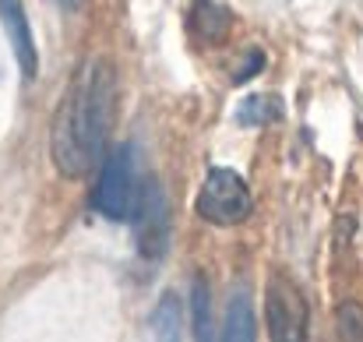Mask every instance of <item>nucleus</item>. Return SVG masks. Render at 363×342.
<instances>
[{
	"label": "nucleus",
	"mask_w": 363,
	"mask_h": 342,
	"mask_svg": "<svg viewBox=\"0 0 363 342\" xmlns=\"http://www.w3.org/2000/svg\"><path fill=\"white\" fill-rule=\"evenodd\" d=\"M117 116V71L106 57H85L50 123V155L60 177L82 180L96 173L110 152Z\"/></svg>",
	"instance_id": "f257e3e1"
},
{
	"label": "nucleus",
	"mask_w": 363,
	"mask_h": 342,
	"mask_svg": "<svg viewBox=\"0 0 363 342\" xmlns=\"http://www.w3.org/2000/svg\"><path fill=\"white\" fill-rule=\"evenodd\" d=\"M96 191H92V209L110 219V223H134L138 205H141V180H138V159L130 145H117L113 152H106L103 166L96 170Z\"/></svg>",
	"instance_id": "f03ea898"
},
{
	"label": "nucleus",
	"mask_w": 363,
	"mask_h": 342,
	"mask_svg": "<svg viewBox=\"0 0 363 342\" xmlns=\"http://www.w3.org/2000/svg\"><path fill=\"white\" fill-rule=\"evenodd\" d=\"M264 329H268V342H307L311 332L307 297L282 272H275L264 286Z\"/></svg>",
	"instance_id": "7ed1b4c3"
},
{
	"label": "nucleus",
	"mask_w": 363,
	"mask_h": 342,
	"mask_svg": "<svg viewBox=\"0 0 363 342\" xmlns=\"http://www.w3.org/2000/svg\"><path fill=\"white\" fill-rule=\"evenodd\" d=\"M254 202H250V191L243 184L240 173L233 170H208L201 191H198V202H194V212L212 223V226H240L243 219L250 216Z\"/></svg>",
	"instance_id": "20e7f679"
},
{
	"label": "nucleus",
	"mask_w": 363,
	"mask_h": 342,
	"mask_svg": "<svg viewBox=\"0 0 363 342\" xmlns=\"http://www.w3.org/2000/svg\"><path fill=\"white\" fill-rule=\"evenodd\" d=\"M134 223H138V250H141V258H148V261L162 258L166 240H169V219H166V198H162L155 180L145 184V194H141Z\"/></svg>",
	"instance_id": "39448f33"
},
{
	"label": "nucleus",
	"mask_w": 363,
	"mask_h": 342,
	"mask_svg": "<svg viewBox=\"0 0 363 342\" xmlns=\"http://www.w3.org/2000/svg\"><path fill=\"white\" fill-rule=\"evenodd\" d=\"M0 21H4V32H7L11 46H14L21 78L32 82L39 60H35V39H32V25H28V14H25L21 0H0Z\"/></svg>",
	"instance_id": "423d86ee"
},
{
	"label": "nucleus",
	"mask_w": 363,
	"mask_h": 342,
	"mask_svg": "<svg viewBox=\"0 0 363 342\" xmlns=\"http://www.w3.org/2000/svg\"><path fill=\"white\" fill-rule=\"evenodd\" d=\"M187 25L191 32L201 39V43H223L230 35V25H233V14L230 7H223L219 0H194L191 4V14H187Z\"/></svg>",
	"instance_id": "0eeeda50"
},
{
	"label": "nucleus",
	"mask_w": 363,
	"mask_h": 342,
	"mask_svg": "<svg viewBox=\"0 0 363 342\" xmlns=\"http://www.w3.org/2000/svg\"><path fill=\"white\" fill-rule=\"evenodd\" d=\"M223 342H257L254 325V304L247 289H233L226 304V321H223Z\"/></svg>",
	"instance_id": "6e6552de"
},
{
	"label": "nucleus",
	"mask_w": 363,
	"mask_h": 342,
	"mask_svg": "<svg viewBox=\"0 0 363 342\" xmlns=\"http://www.w3.org/2000/svg\"><path fill=\"white\" fill-rule=\"evenodd\" d=\"M148 342H180V300L166 293L152 314V332Z\"/></svg>",
	"instance_id": "1a4fd4ad"
},
{
	"label": "nucleus",
	"mask_w": 363,
	"mask_h": 342,
	"mask_svg": "<svg viewBox=\"0 0 363 342\" xmlns=\"http://www.w3.org/2000/svg\"><path fill=\"white\" fill-rule=\"evenodd\" d=\"M194 342H216L212 289H208V279H194Z\"/></svg>",
	"instance_id": "9d476101"
},
{
	"label": "nucleus",
	"mask_w": 363,
	"mask_h": 342,
	"mask_svg": "<svg viewBox=\"0 0 363 342\" xmlns=\"http://www.w3.org/2000/svg\"><path fill=\"white\" fill-rule=\"evenodd\" d=\"M279 114H282V106H279L275 96H250L240 103L237 116H240V123H272Z\"/></svg>",
	"instance_id": "9b49d317"
},
{
	"label": "nucleus",
	"mask_w": 363,
	"mask_h": 342,
	"mask_svg": "<svg viewBox=\"0 0 363 342\" xmlns=\"http://www.w3.org/2000/svg\"><path fill=\"white\" fill-rule=\"evenodd\" d=\"M339 342H363V307L353 300L339 307Z\"/></svg>",
	"instance_id": "f8f14e48"
},
{
	"label": "nucleus",
	"mask_w": 363,
	"mask_h": 342,
	"mask_svg": "<svg viewBox=\"0 0 363 342\" xmlns=\"http://www.w3.org/2000/svg\"><path fill=\"white\" fill-rule=\"evenodd\" d=\"M57 4H60V7H67V11H74V7H78L82 0H57Z\"/></svg>",
	"instance_id": "ddd939ff"
}]
</instances>
